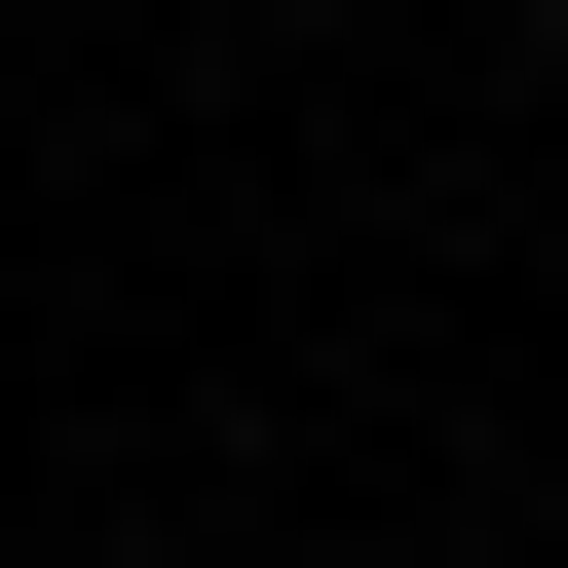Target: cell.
<instances>
[{
  "instance_id": "6da1fadb",
  "label": "cell",
  "mask_w": 568,
  "mask_h": 568,
  "mask_svg": "<svg viewBox=\"0 0 568 568\" xmlns=\"http://www.w3.org/2000/svg\"><path fill=\"white\" fill-rule=\"evenodd\" d=\"M493 39H530V77H568V0H493Z\"/></svg>"
}]
</instances>
